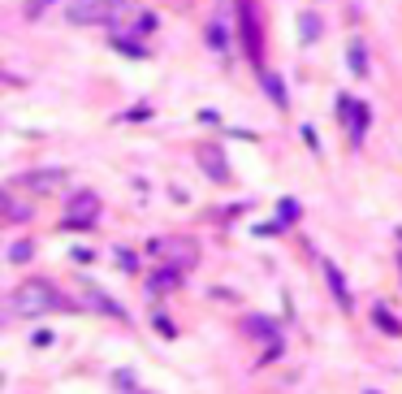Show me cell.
<instances>
[{"mask_svg":"<svg viewBox=\"0 0 402 394\" xmlns=\"http://www.w3.org/2000/svg\"><path fill=\"white\" fill-rule=\"evenodd\" d=\"M95 217H99V195H91V191L69 195V204H65V230H91Z\"/></svg>","mask_w":402,"mask_h":394,"instance_id":"cell-4","label":"cell"},{"mask_svg":"<svg viewBox=\"0 0 402 394\" xmlns=\"http://www.w3.org/2000/svg\"><path fill=\"white\" fill-rule=\"evenodd\" d=\"M113 48H117V53H125L130 61H143V57H147V48H143V43H130L125 35H113Z\"/></svg>","mask_w":402,"mask_h":394,"instance_id":"cell-15","label":"cell"},{"mask_svg":"<svg viewBox=\"0 0 402 394\" xmlns=\"http://www.w3.org/2000/svg\"><path fill=\"white\" fill-rule=\"evenodd\" d=\"M260 83H264V95H268V100L277 104V109H286V104H290V95H286V83L277 79V74H268V69H260Z\"/></svg>","mask_w":402,"mask_h":394,"instance_id":"cell-13","label":"cell"},{"mask_svg":"<svg viewBox=\"0 0 402 394\" xmlns=\"http://www.w3.org/2000/svg\"><path fill=\"white\" fill-rule=\"evenodd\" d=\"M13 182L35 191V195H53V191H61L69 182V174H65V169H31V174H18Z\"/></svg>","mask_w":402,"mask_h":394,"instance_id":"cell-6","label":"cell"},{"mask_svg":"<svg viewBox=\"0 0 402 394\" xmlns=\"http://www.w3.org/2000/svg\"><path fill=\"white\" fill-rule=\"evenodd\" d=\"M350 74H355V79H368V48H363V39H350Z\"/></svg>","mask_w":402,"mask_h":394,"instance_id":"cell-14","label":"cell"},{"mask_svg":"<svg viewBox=\"0 0 402 394\" xmlns=\"http://www.w3.org/2000/svg\"><path fill=\"white\" fill-rule=\"evenodd\" d=\"M0 204H5V217H9V221H27V217H31V208L18 204L13 195H0Z\"/></svg>","mask_w":402,"mask_h":394,"instance_id":"cell-19","label":"cell"},{"mask_svg":"<svg viewBox=\"0 0 402 394\" xmlns=\"http://www.w3.org/2000/svg\"><path fill=\"white\" fill-rule=\"evenodd\" d=\"M31 256H35V243H31V238H18L13 247H9V260H13V264H27Z\"/></svg>","mask_w":402,"mask_h":394,"instance_id":"cell-18","label":"cell"},{"mask_svg":"<svg viewBox=\"0 0 402 394\" xmlns=\"http://www.w3.org/2000/svg\"><path fill=\"white\" fill-rule=\"evenodd\" d=\"M87 294H91V304H95L99 312H109V316H125V308H121V304H113V299H109V294H99L95 286H91Z\"/></svg>","mask_w":402,"mask_h":394,"instance_id":"cell-17","label":"cell"},{"mask_svg":"<svg viewBox=\"0 0 402 394\" xmlns=\"http://www.w3.org/2000/svg\"><path fill=\"white\" fill-rule=\"evenodd\" d=\"M69 299L48 286V282H22L9 299V316H43V312H65Z\"/></svg>","mask_w":402,"mask_h":394,"instance_id":"cell-1","label":"cell"},{"mask_svg":"<svg viewBox=\"0 0 402 394\" xmlns=\"http://www.w3.org/2000/svg\"><path fill=\"white\" fill-rule=\"evenodd\" d=\"M398 238H402V230H398Z\"/></svg>","mask_w":402,"mask_h":394,"instance_id":"cell-25","label":"cell"},{"mask_svg":"<svg viewBox=\"0 0 402 394\" xmlns=\"http://www.w3.org/2000/svg\"><path fill=\"white\" fill-rule=\"evenodd\" d=\"M376 325H385L389 334H402V325L394 321V312H389V308H381V304H376Z\"/></svg>","mask_w":402,"mask_h":394,"instance_id":"cell-20","label":"cell"},{"mask_svg":"<svg viewBox=\"0 0 402 394\" xmlns=\"http://www.w3.org/2000/svg\"><path fill=\"white\" fill-rule=\"evenodd\" d=\"M199 169H204V174H208L216 186L230 182V165H225V152H221V147H204V152H199Z\"/></svg>","mask_w":402,"mask_h":394,"instance_id":"cell-8","label":"cell"},{"mask_svg":"<svg viewBox=\"0 0 402 394\" xmlns=\"http://www.w3.org/2000/svg\"><path fill=\"white\" fill-rule=\"evenodd\" d=\"M338 113H342V121L350 126V143H363V135H368V126H372V113H368V104H359V100H350V95H342L338 100Z\"/></svg>","mask_w":402,"mask_h":394,"instance_id":"cell-5","label":"cell"},{"mask_svg":"<svg viewBox=\"0 0 402 394\" xmlns=\"http://www.w3.org/2000/svg\"><path fill=\"white\" fill-rule=\"evenodd\" d=\"M156 330H160L165 338H173V334H178V330H173V325H169V316H156Z\"/></svg>","mask_w":402,"mask_h":394,"instance_id":"cell-23","label":"cell"},{"mask_svg":"<svg viewBox=\"0 0 402 394\" xmlns=\"http://www.w3.org/2000/svg\"><path fill=\"white\" fill-rule=\"evenodd\" d=\"M298 39H320V18L316 13H303V18H298Z\"/></svg>","mask_w":402,"mask_h":394,"instance_id":"cell-16","label":"cell"},{"mask_svg":"<svg viewBox=\"0 0 402 394\" xmlns=\"http://www.w3.org/2000/svg\"><path fill=\"white\" fill-rule=\"evenodd\" d=\"M208 48L221 57H230V13L225 9H216V18L208 22Z\"/></svg>","mask_w":402,"mask_h":394,"instance_id":"cell-9","label":"cell"},{"mask_svg":"<svg viewBox=\"0 0 402 394\" xmlns=\"http://www.w3.org/2000/svg\"><path fill=\"white\" fill-rule=\"evenodd\" d=\"M324 278H329V290H333V304H338L342 312H350V308H355V299H350V286H346V278L338 273V264H329V260H324Z\"/></svg>","mask_w":402,"mask_h":394,"instance_id":"cell-10","label":"cell"},{"mask_svg":"<svg viewBox=\"0 0 402 394\" xmlns=\"http://www.w3.org/2000/svg\"><path fill=\"white\" fill-rule=\"evenodd\" d=\"M117 260H121V269H125V273H139V260H134V252L117 247Z\"/></svg>","mask_w":402,"mask_h":394,"instance_id":"cell-21","label":"cell"},{"mask_svg":"<svg viewBox=\"0 0 402 394\" xmlns=\"http://www.w3.org/2000/svg\"><path fill=\"white\" fill-rule=\"evenodd\" d=\"M398 264H402V260H398Z\"/></svg>","mask_w":402,"mask_h":394,"instance_id":"cell-26","label":"cell"},{"mask_svg":"<svg viewBox=\"0 0 402 394\" xmlns=\"http://www.w3.org/2000/svg\"><path fill=\"white\" fill-rule=\"evenodd\" d=\"M178 286H182V269H178V264H165V269H156V273L147 278V290H152V294L178 290Z\"/></svg>","mask_w":402,"mask_h":394,"instance_id":"cell-11","label":"cell"},{"mask_svg":"<svg viewBox=\"0 0 402 394\" xmlns=\"http://www.w3.org/2000/svg\"><path fill=\"white\" fill-rule=\"evenodd\" d=\"M65 18L78 22V27H95V22L113 18V5H109V0H74V5L65 9Z\"/></svg>","mask_w":402,"mask_h":394,"instance_id":"cell-7","label":"cell"},{"mask_svg":"<svg viewBox=\"0 0 402 394\" xmlns=\"http://www.w3.org/2000/svg\"><path fill=\"white\" fill-rule=\"evenodd\" d=\"M152 252H156L165 264H178V269L199 264V243H195V238H182V234H173V238H156V243H152Z\"/></svg>","mask_w":402,"mask_h":394,"instance_id":"cell-3","label":"cell"},{"mask_svg":"<svg viewBox=\"0 0 402 394\" xmlns=\"http://www.w3.org/2000/svg\"><path fill=\"white\" fill-rule=\"evenodd\" d=\"M234 13H238V35H242L247 61L256 69H264V13H260V0H234Z\"/></svg>","mask_w":402,"mask_h":394,"instance_id":"cell-2","label":"cell"},{"mask_svg":"<svg viewBox=\"0 0 402 394\" xmlns=\"http://www.w3.org/2000/svg\"><path fill=\"white\" fill-rule=\"evenodd\" d=\"M368 394H376V390H368Z\"/></svg>","mask_w":402,"mask_h":394,"instance_id":"cell-24","label":"cell"},{"mask_svg":"<svg viewBox=\"0 0 402 394\" xmlns=\"http://www.w3.org/2000/svg\"><path fill=\"white\" fill-rule=\"evenodd\" d=\"M242 334L264 338V342H282V338H277V334H282V325H277V321H268V316H247V321H242Z\"/></svg>","mask_w":402,"mask_h":394,"instance_id":"cell-12","label":"cell"},{"mask_svg":"<svg viewBox=\"0 0 402 394\" xmlns=\"http://www.w3.org/2000/svg\"><path fill=\"white\" fill-rule=\"evenodd\" d=\"M282 221L290 226V221H298V204L294 200H282Z\"/></svg>","mask_w":402,"mask_h":394,"instance_id":"cell-22","label":"cell"}]
</instances>
